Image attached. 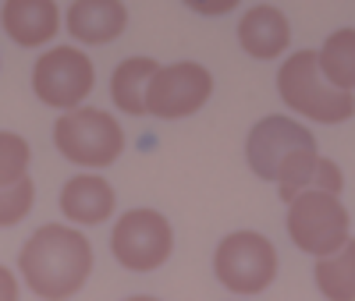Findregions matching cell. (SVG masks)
<instances>
[{
	"mask_svg": "<svg viewBox=\"0 0 355 301\" xmlns=\"http://www.w3.org/2000/svg\"><path fill=\"white\" fill-rule=\"evenodd\" d=\"M249 167L263 181H277L281 199H295L306 188L341 192V170L316 156V138L288 117H263L245 142Z\"/></svg>",
	"mask_w": 355,
	"mask_h": 301,
	"instance_id": "6da1fadb",
	"label": "cell"
},
{
	"mask_svg": "<svg viewBox=\"0 0 355 301\" xmlns=\"http://www.w3.org/2000/svg\"><path fill=\"white\" fill-rule=\"evenodd\" d=\"M18 269L40 298H68L85 284L93 269V248L78 230L46 224L25 241Z\"/></svg>",
	"mask_w": 355,
	"mask_h": 301,
	"instance_id": "7a4b0ae2",
	"label": "cell"
},
{
	"mask_svg": "<svg viewBox=\"0 0 355 301\" xmlns=\"http://www.w3.org/2000/svg\"><path fill=\"white\" fill-rule=\"evenodd\" d=\"M277 89L291 110H299L313 120H323V125H341V120L355 113V100L348 89H338L320 71L316 50H299L295 57H288L277 71Z\"/></svg>",
	"mask_w": 355,
	"mask_h": 301,
	"instance_id": "3957f363",
	"label": "cell"
},
{
	"mask_svg": "<svg viewBox=\"0 0 355 301\" xmlns=\"http://www.w3.org/2000/svg\"><path fill=\"white\" fill-rule=\"evenodd\" d=\"M288 234L309 255L338 252L348 241V213L338 202V192L306 188L288 202Z\"/></svg>",
	"mask_w": 355,
	"mask_h": 301,
	"instance_id": "277c9868",
	"label": "cell"
},
{
	"mask_svg": "<svg viewBox=\"0 0 355 301\" xmlns=\"http://www.w3.org/2000/svg\"><path fill=\"white\" fill-rule=\"evenodd\" d=\"M53 142L75 167H107L121 156L125 131L110 113L85 107V110H71L57 120Z\"/></svg>",
	"mask_w": 355,
	"mask_h": 301,
	"instance_id": "5b68a950",
	"label": "cell"
},
{
	"mask_svg": "<svg viewBox=\"0 0 355 301\" xmlns=\"http://www.w3.org/2000/svg\"><path fill=\"white\" fill-rule=\"evenodd\" d=\"M214 269H217V280L227 291H234V294H259L266 284H274L277 252H274V245L263 234L239 230V234H227L217 245Z\"/></svg>",
	"mask_w": 355,
	"mask_h": 301,
	"instance_id": "8992f818",
	"label": "cell"
},
{
	"mask_svg": "<svg viewBox=\"0 0 355 301\" xmlns=\"http://www.w3.org/2000/svg\"><path fill=\"white\" fill-rule=\"evenodd\" d=\"M174 245L171 224L157 213V209H132L117 220L110 234V248L117 262L135 269V273H150V269L164 266Z\"/></svg>",
	"mask_w": 355,
	"mask_h": 301,
	"instance_id": "52a82bcc",
	"label": "cell"
},
{
	"mask_svg": "<svg viewBox=\"0 0 355 301\" xmlns=\"http://www.w3.org/2000/svg\"><path fill=\"white\" fill-rule=\"evenodd\" d=\"M33 85H36V96L46 107L75 110L89 96V89H93V60L82 50L57 46L36 60Z\"/></svg>",
	"mask_w": 355,
	"mask_h": 301,
	"instance_id": "ba28073f",
	"label": "cell"
},
{
	"mask_svg": "<svg viewBox=\"0 0 355 301\" xmlns=\"http://www.w3.org/2000/svg\"><path fill=\"white\" fill-rule=\"evenodd\" d=\"M214 93V78L202 64H171L160 68L157 78L150 82V96H146V107H150L153 117H189L196 113Z\"/></svg>",
	"mask_w": 355,
	"mask_h": 301,
	"instance_id": "9c48e42d",
	"label": "cell"
},
{
	"mask_svg": "<svg viewBox=\"0 0 355 301\" xmlns=\"http://www.w3.org/2000/svg\"><path fill=\"white\" fill-rule=\"evenodd\" d=\"M28 167V145L4 131L0 135V224L11 227L21 220L33 206V181L25 174Z\"/></svg>",
	"mask_w": 355,
	"mask_h": 301,
	"instance_id": "30bf717a",
	"label": "cell"
},
{
	"mask_svg": "<svg viewBox=\"0 0 355 301\" xmlns=\"http://www.w3.org/2000/svg\"><path fill=\"white\" fill-rule=\"evenodd\" d=\"M125 25H128V11L121 0H75L68 11V33L89 46L117 39L125 33Z\"/></svg>",
	"mask_w": 355,
	"mask_h": 301,
	"instance_id": "8fae6325",
	"label": "cell"
},
{
	"mask_svg": "<svg viewBox=\"0 0 355 301\" xmlns=\"http://www.w3.org/2000/svg\"><path fill=\"white\" fill-rule=\"evenodd\" d=\"M61 209L71 224H103L114 213V188L96 174H78L61 192Z\"/></svg>",
	"mask_w": 355,
	"mask_h": 301,
	"instance_id": "7c38bea8",
	"label": "cell"
},
{
	"mask_svg": "<svg viewBox=\"0 0 355 301\" xmlns=\"http://www.w3.org/2000/svg\"><path fill=\"white\" fill-rule=\"evenodd\" d=\"M57 25H61V15L53 0H8L4 4V33L18 46L46 43L57 33Z\"/></svg>",
	"mask_w": 355,
	"mask_h": 301,
	"instance_id": "4fadbf2b",
	"label": "cell"
},
{
	"mask_svg": "<svg viewBox=\"0 0 355 301\" xmlns=\"http://www.w3.org/2000/svg\"><path fill=\"white\" fill-rule=\"evenodd\" d=\"M288 39H291V28H288V18L277 11V8H252L242 25H239V43L249 57H259V60H270L277 53L288 50Z\"/></svg>",
	"mask_w": 355,
	"mask_h": 301,
	"instance_id": "5bb4252c",
	"label": "cell"
},
{
	"mask_svg": "<svg viewBox=\"0 0 355 301\" xmlns=\"http://www.w3.org/2000/svg\"><path fill=\"white\" fill-rule=\"evenodd\" d=\"M157 71L160 68H157L153 57H128L110 78L114 103L121 107L125 113H150L146 96H150V82L157 78Z\"/></svg>",
	"mask_w": 355,
	"mask_h": 301,
	"instance_id": "9a60e30c",
	"label": "cell"
},
{
	"mask_svg": "<svg viewBox=\"0 0 355 301\" xmlns=\"http://www.w3.org/2000/svg\"><path fill=\"white\" fill-rule=\"evenodd\" d=\"M316 284L331 301H355V241H345L338 252L320 255Z\"/></svg>",
	"mask_w": 355,
	"mask_h": 301,
	"instance_id": "2e32d148",
	"label": "cell"
},
{
	"mask_svg": "<svg viewBox=\"0 0 355 301\" xmlns=\"http://www.w3.org/2000/svg\"><path fill=\"white\" fill-rule=\"evenodd\" d=\"M320 71L338 89H355V28H338L320 50Z\"/></svg>",
	"mask_w": 355,
	"mask_h": 301,
	"instance_id": "e0dca14e",
	"label": "cell"
},
{
	"mask_svg": "<svg viewBox=\"0 0 355 301\" xmlns=\"http://www.w3.org/2000/svg\"><path fill=\"white\" fill-rule=\"evenodd\" d=\"M185 4L199 15H227L239 0H185Z\"/></svg>",
	"mask_w": 355,
	"mask_h": 301,
	"instance_id": "ac0fdd59",
	"label": "cell"
}]
</instances>
